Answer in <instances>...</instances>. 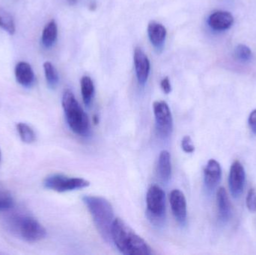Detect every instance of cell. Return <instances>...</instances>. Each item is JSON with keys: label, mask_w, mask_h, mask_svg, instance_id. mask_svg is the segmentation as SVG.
Returning <instances> with one entry per match:
<instances>
[{"label": "cell", "mask_w": 256, "mask_h": 255, "mask_svg": "<svg viewBox=\"0 0 256 255\" xmlns=\"http://www.w3.org/2000/svg\"><path fill=\"white\" fill-rule=\"evenodd\" d=\"M111 238L120 253L126 255L153 254L148 244L138 236L121 219H115L111 230Z\"/></svg>", "instance_id": "1"}, {"label": "cell", "mask_w": 256, "mask_h": 255, "mask_svg": "<svg viewBox=\"0 0 256 255\" xmlns=\"http://www.w3.org/2000/svg\"><path fill=\"white\" fill-rule=\"evenodd\" d=\"M82 202L90 211L100 236L106 242H111V230L115 220L112 205L104 198L99 196H84Z\"/></svg>", "instance_id": "2"}, {"label": "cell", "mask_w": 256, "mask_h": 255, "mask_svg": "<svg viewBox=\"0 0 256 255\" xmlns=\"http://www.w3.org/2000/svg\"><path fill=\"white\" fill-rule=\"evenodd\" d=\"M62 103L70 130L78 136H86L90 131V119L70 90L64 91Z\"/></svg>", "instance_id": "3"}, {"label": "cell", "mask_w": 256, "mask_h": 255, "mask_svg": "<svg viewBox=\"0 0 256 255\" xmlns=\"http://www.w3.org/2000/svg\"><path fill=\"white\" fill-rule=\"evenodd\" d=\"M10 226L15 235L27 243L38 242L46 236L44 228L36 219L28 216L14 217Z\"/></svg>", "instance_id": "4"}, {"label": "cell", "mask_w": 256, "mask_h": 255, "mask_svg": "<svg viewBox=\"0 0 256 255\" xmlns=\"http://www.w3.org/2000/svg\"><path fill=\"white\" fill-rule=\"evenodd\" d=\"M147 214L153 223H160L165 218L166 196L164 190L156 185L152 186L148 190L146 196Z\"/></svg>", "instance_id": "5"}, {"label": "cell", "mask_w": 256, "mask_h": 255, "mask_svg": "<svg viewBox=\"0 0 256 255\" xmlns=\"http://www.w3.org/2000/svg\"><path fill=\"white\" fill-rule=\"evenodd\" d=\"M44 185L49 190L58 193H64L86 188L90 185V183L82 178H70L56 174L48 177L44 181Z\"/></svg>", "instance_id": "6"}, {"label": "cell", "mask_w": 256, "mask_h": 255, "mask_svg": "<svg viewBox=\"0 0 256 255\" xmlns=\"http://www.w3.org/2000/svg\"><path fill=\"white\" fill-rule=\"evenodd\" d=\"M153 109L158 134L162 138L168 137L172 133L173 119L168 104L164 101H156Z\"/></svg>", "instance_id": "7"}, {"label": "cell", "mask_w": 256, "mask_h": 255, "mask_svg": "<svg viewBox=\"0 0 256 255\" xmlns=\"http://www.w3.org/2000/svg\"><path fill=\"white\" fill-rule=\"evenodd\" d=\"M245 174L244 168L239 161H236L232 165L230 169V192L234 198H238L242 196L244 187Z\"/></svg>", "instance_id": "8"}, {"label": "cell", "mask_w": 256, "mask_h": 255, "mask_svg": "<svg viewBox=\"0 0 256 255\" xmlns=\"http://www.w3.org/2000/svg\"><path fill=\"white\" fill-rule=\"evenodd\" d=\"M170 205L174 218L182 226H184L186 222V201L184 195L178 190H174L170 195Z\"/></svg>", "instance_id": "9"}, {"label": "cell", "mask_w": 256, "mask_h": 255, "mask_svg": "<svg viewBox=\"0 0 256 255\" xmlns=\"http://www.w3.org/2000/svg\"><path fill=\"white\" fill-rule=\"evenodd\" d=\"M134 60L138 83L144 85L147 82L150 73V61L142 49L138 47L134 50Z\"/></svg>", "instance_id": "10"}, {"label": "cell", "mask_w": 256, "mask_h": 255, "mask_svg": "<svg viewBox=\"0 0 256 255\" xmlns=\"http://www.w3.org/2000/svg\"><path fill=\"white\" fill-rule=\"evenodd\" d=\"M222 176L220 165L216 160H210L204 170V181L208 190H213L219 184Z\"/></svg>", "instance_id": "11"}, {"label": "cell", "mask_w": 256, "mask_h": 255, "mask_svg": "<svg viewBox=\"0 0 256 255\" xmlns=\"http://www.w3.org/2000/svg\"><path fill=\"white\" fill-rule=\"evenodd\" d=\"M234 22V17L230 12L219 11L214 12L210 14L208 18V24L214 30L216 31H224L228 29Z\"/></svg>", "instance_id": "12"}, {"label": "cell", "mask_w": 256, "mask_h": 255, "mask_svg": "<svg viewBox=\"0 0 256 255\" xmlns=\"http://www.w3.org/2000/svg\"><path fill=\"white\" fill-rule=\"evenodd\" d=\"M15 76L18 83L22 86L31 87L34 82V73L31 65L25 61L18 63L15 67Z\"/></svg>", "instance_id": "13"}, {"label": "cell", "mask_w": 256, "mask_h": 255, "mask_svg": "<svg viewBox=\"0 0 256 255\" xmlns=\"http://www.w3.org/2000/svg\"><path fill=\"white\" fill-rule=\"evenodd\" d=\"M158 174L164 182H167L171 178V156L166 150H164L160 154L158 163Z\"/></svg>", "instance_id": "14"}, {"label": "cell", "mask_w": 256, "mask_h": 255, "mask_svg": "<svg viewBox=\"0 0 256 255\" xmlns=\"http://www.w3.org/2000/svg\"><path fill=\"white\" fill-rule=\"evenodd\" d=\"M148 34L152 44L159 47L165 40L166 29L162 24L152 21L148 26Z\"/></svg>", "instance_id": "15"}, {"label": "cell", "mask_w": 256, "mask_h": 255, "mask_svg": "<svg viewBox=\"0 0 256 255\" xmlns=\"http://www.w3.org/2000/svg\"><path fill=\"white\" fill-rule=\"evenodd\" d=\"M218 211L222 221L226 222L231 217V204L225 188L221 187L216 193Z\"/></svg>", "instance_id": "16"}, {"label": "cell", "mask_w": 256, "mask_h": 255, "mask_svg": "<svg viewBox=\"0 0 256 255\" xmlns=\"http://www.w3.org/2000/svg\"><path fill=\"white\" fill-rule=\"evenodd\" d=\"M58 34V28L55 20L50 21L44 28L42 32V42L46 48L51 47L55 43Z\"/></svg>", "instance_id": "17"}, {"label": "cell", "mask_w": 256, "mask_h": 255, "mask_svg": "<svg viewBox=\"0 0 256 255\" xmlns=\"http://www.w3.org/2000/svg\"><path fill=\"white\" fill-rule=\"evenodd\" d=\"M81 92L82 100L86 106L91 103L94 93V86L91 78L88 76H82L81 79Z\"/></svg>", "instance_id": "18"}, {"label": "cell", "mask_w": 256, "mask_h": 255, "mask_svg": "<svg viewBox=\"0 0 256 255\" xmlns=\"http://www.w3.org/2000/svg\"><path fill=\"white\" fill-rule=\"evenodd\" d=\"M0 27L10 35H13L16 31L13 16L3 8H0Z\"/></svg>", "instance_id": "19"}, {"label": "cell", "mask_w": 256, "mask_h": 255, "mask_svg": "<svg viewBox=\"0 0 256 255\" xmlns=\"http://www.w3.org/2000/svg\"><path fill=\"white\" fill-rule=\"evenodd\" d=\"M16 130L21 140L25 143L31 144L36 141V133L34 130L26 123H18Z\"/></svg>", "instance_id": "20"}, {"label": "cell", "mask_w": 256, "mask_h": 255, "mask_svg": "<svg viewBox=\"0 0 256 255\" xmlns=\"http://www.w3.org/2000/svg\"><path fill=\"white\" fill-rule=\"evenodd\" d=\"M44 69L45 77H46L48 85L50 88H55L58 82V73H57L55 67L52 65V63L46 61L44 64Z\"/></svg>", "instance_id": "21"}, {"label": "cell", "mask_w": 256, "mask_h": 255, "mask_svg": "<svg viewBox=\"0 0 256 255\" xmlns=\"http://www.w3.org/2000/svg\"><path fill=\"white\" fill-rule=\"evenodd\" d=\"M234 54H236V58L239 61H243V62L249 61L252 58V51L250 47L244 44L238 45L237 47L236 48Z\"/></svg>", "instance_id": "22"}, {"label": "cell", "mask_w": 256, "mask_h": 255, "mask_svg": "<svg viewBox=\"0 0 256 255\" xmlns=\"http://www.w3.org/2000/svg\"><path fill=\"white\" fill-rule=\"evenodd\" d=\"M14 206V201L12 196L6 192L0 190V212L8 211Z\"/></svg>", "instance_id": "23"}, {"label": "cell", "mask_w": 256, "mask_h": 255, "mask_svg": "<svg viewBox=\"0 0 256 255\" xmlns=\"http://www.w3.org/2000/svg\"><path fill=\"white\" fill-rule=\"evenodd\" d=\"M246 207L250 212H256V190L252 188L248 192L246 196Z\"/></svg>", "instance_id": "24"}, {"label": "cell", "mask_w": 256, "mask_h": 255, "mask_svg": "<svg viewBox=\"0 0 256 255\" xmlns=\"http://www.w3.org/2000/svg\"><path fill=\"white\" fill-rule=\"evenodd\" d=\"M182 148L183 151L188 154H191L195 151V147L192 144V139L189 136H185L182 139Z\"/></svg>", "instance_id": "25"}, {"label": "cell", "mask_w": 256, "mask_h": 255, "mask_svg": "<svg viewBox=\"0 0 256 255\" xmlns=\"http://www.w3.org/2000/svg\"><path fill=\"white\" fill-rule=\"evenodd\" d=\"M161 88L166 94H170L172 91L171 84L168 77L164 78L160 82Z\"/></svg>", "instance_id": "26"}, {"label": "cell", "mask_w": 256, "mask_h": 255, "mask_svg": "<svg viewBox=\"0 0 256 255\" xmlns=\"http://www.w3.org/2000/svg\"><path fill=\"white\" fill-rule=\"evenodd\" d=\"M249 124L252 131L256 134V109L252 111L250 115Z\"/></svg>", "instance_id": "27"}, {"label": "cell", "mask_w": 256, "mask_h": 255, "mask_svg": "<svg viewBox=\"0 0 256 255\" xmlns=\"http://www.w3.org/2000/svg\"><path fill=\"white\" fill-rule=\"evenodd\" d=\"M68 2L70 3V4H74L76 2V0H68Z\"/></svg>", "instance_id": "28"}, {"label": "cell", "mask_w": 256, "mask_h": 255, "mask_svg": "<svg viewBox=\"0 0 256 255\" xmlns=\"http://www.w3.org/2000/svg\"><path fill=\"white\" fill-rule=\"evenodd\" d=\"M2 158V152H1V149H0V160H1Z\"/></svg>", "instance_id": "29"}]
</instances>
